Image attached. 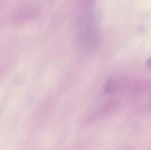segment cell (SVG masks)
<instances>
[{
    "mask_svg": "<svg viewBox=\"0 0 151 150\" xmlns=\"http://www.w3.org/2000/svg\"><path fill=\"white\" fill-rule=\"evenodd\" d=\"M147 65H148L149 67H151V57L147 61Z\"/></svg>",
    "mask_w": 151,
    "mask_h": 150,
    "instance_id": "1",
    "label": "cell"
}]
</instances>
